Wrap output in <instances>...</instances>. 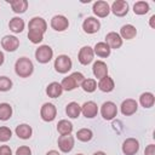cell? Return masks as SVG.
Wrapping results in <instances>:
<instances>
[{
  "instance_id": "1",
  "label": "cell",
  "mask_w": 155,
  "mask_h": 155,
  "mask_svg": "<svg viewBox=\"0 0 155 155\" xmlns=\"http://www.w3.org/2000/svg\"><path fill=\"white\" fill-rule=\"evenodd\" d=\"M47 23L41 17H33L28 23V39L33 44H40L44 40Z\"/></svg>"
},
{
  "instance_id": "2",
  "label": "cell",
  "mask_w": 155,
  "mask_h": 155,
  "mask_svg": "<svg viewBox=\"0 0 155 155\" xmlns=\"http://www.w3.org/2000/svg\"><path fill=\"white\" fill-rule=\"evenodd\" d=\"M34 71V64L28 57H21L15 63V73L19 78H29Z\"/></svg>"
},
{
  "instance_id": "3",
  "label": "cell",
  "mask_w": 155,
  "mask_h": 155,
  "mask_svg": "<svg viewBox=\"0 0 155 155\" xmlns=\"http://www.w3.org/2000/svg\"><path fill=\"white\" fill-rule=\"evenodd\" d=\"M85 80V76L80 71H74L71 73L70 75L63 78L62 82H61V86L63 88V91H73L75 90L76 87L81 86L82 81Z\"/></svg>"
},
{
  "instance_id": "4",
  "label": "cell",
  "mask_w": 155,
  "mask_h": 155,
  "mask_svg": "<svg viewBox=\"0 0 155 155\" xmlns=\"http://www.w3.org/2000/svg\"><path fill=\"white\" fill-rule=\"evenodd\" d=\"M54 70L59 74H65L68 73L71 68H73V62L70 59L69 56L67 54H59L56 59H54Z\"/></svg>"
},
{
  "instance_id": "5",
  "label": "cell",
  "mask_w": 155,
  "mask_h": 155,
  "mask_svg": "<svg viewBox=\"0 0 155 155\" xmlns=\"http://www.w3.org/2000/svg\"><path fill=\"white\" fill-rule=\"evenodd\" d=\"M53 58V50L48 45H41L35 50V59L41 63L46 64Z\"/></svg>"
},
{
  "instance_id": "6",
  "label": "cell",
  "mask_w": 155,
  "mask_h": 155,
  "mask_svg": "<svg viewBox=\"0 0 155 155\" xmlns=\"http://www.w3.org/2000/svg\"><path fill=\"white\" fill-rule=\"evenodd\" d=\"M101 115L107 121L113 120L117 115V107H116V104L114 102H111V101L104 102L102 104V107H101Z\"/></svg>"
},
{
  "instance_id": "7",
  "label": "cell",
  "mask_w": 155,
  "mask_h": 155,
  "mask_svg": "<svg viewBox=\"0 0 155 155\" xmlns=\"http://www.w3.org/2000/svg\"><path fill=\"white\" fill-rule=\"evenodd\" d=\"M40 116L44 121L51 122L56 119L57 116V108L52 103H44L41 109H40Z\"/></svg>"
},
{
  "instance_id": "8",
  "label": "cell",
  "mask_w": 155,
  "mask_h": 155,
  "mask_svg": "<svg viewBox=\"0 0 155 155\" xmlns=\"http://www.w3.org/2000/svg\"><path fill=\"white\" fill-rule=\"evenodd\" d=\"M121 149L125 155H136L139 150V142H138V139L132 138V137L126 138L122 143Z\"/></svg>"
},
{
  "instance_id": "9",
  "label": "cell",
  "mask_w": 155,
  "mask_h": 155,
  "mask_svg": "<svg viewBox=\"0 0 155 155\" xmlns=\"http://www.w3.org/2000/svg\"><path fill=\"white\" fill-rule=\"evenodd\" d=\"M120 110H121V114L122 115L131 116L134 113H137V110H138V103H137L136 99L127 98V99L122 101V103L120 105Z\"/></svg>"
},
{
  "instance_id": "10",
  "label": "cell",
  "mask_w": 155,
  "mask_h": 155,
  "mask_svg": "<svg viewBox=\"0 0 155 155\" xmlns=\"http://www.w3.org/2000/svg\"><path fill=\"white\" fill-rule=\"evenodd\" d=\"M51 28L56 31H64L69 27V21L63 15H56L51 19Z\"/></svg>"
},
{
  "instance_id": "11",
  "label": "cell",
  "mask_w": 155,
  "mask_h": 155,
  "mask_svg": "<svg viewBox=\"0 0 155 155\" xmlns=\"http://www.w3.org/2000/svg\"><path fill=\"white\" fill-rule=\"evenodd\" d=\"M19 46V39L15 35H5L1 39V47L7 52H15Z\"/></svg>"
},
{
  "instance_id": "12",
  "label": "cell",
  "mask_w": 155,
  "mask_h": 155,
  "mask_svg": "<svg viewBox=\"0 0 155 155\" xmlns=\"http://www.w3.org/2000/svg\"><path fill=\"white\" fill-rule=\"evenodd\" d=\"M75 139L71 134H65V136H59L58 138V148L62 153H70L74 148Z\"/></svg>"
},
{
  "instance_id": "13",
  "label": "cell",
  "mask_w": 155,
  "mask_h": 155,
  "mask_svg": "<svg viewBox=\"0 0 155 155\" xmlns=\"http://www.w3.org/2000/svg\"><path fill=\"white\" fill-rule=\"evenodd\" d=\"M92 11L93 13L99 17V18H104L107 17L109 13H110V6L107 1H103V0H99V1H96L92 6Z\"/></svg>"
},
{
  "instance_id": "14",
  "label": "cell",
  "mask_w": 155,
  "mask_h": 155,
  "mask_svg": "<svg viewBox=\"0 0 155 155\" xmlns=\"http://www.w3.org/2000/svg\"><path fill=\"white\" fill-rule=\"evenodd\" d=\"M94 53H93V48L91 46H84L80 48L79 54H78V59L82 65H87L93 61Z\"/></svg>"
},
{
  "instance_id": "15",
  "label": "cell",
  "mask_w": 155,
  "mask_h": 155,
  "mask_svg": "<svg viewBox=\"0 0 155 155\" xmlns=\"http://www.w3.org/2000/svg\"><path fill=\"white\" fill-rule=\"evenodd\" d=\"M82 29L87 34H94L101 29V22L94 17H87L82 22Z\"/></svg>"
},
{
  "instance_id": "16",
  "label": "cell",
  "mask_w": 155,
  "mask_h": 155,
  "mask_svg": "<svg viewBox=\"0 0 155 155\" xmlns=\"http://www.w3.org/2000/svg\"><path fill=\"white\" fill-rule=\"evenodd\" d=\"M81 114L86 119H93L98 114V105L93 101H87L81 105Z\"/></svg>"
},
{
  "instance_id": "17",
  "label": "cell",
  "mask_w": 155,
  "mask_h": 155,
  "mask_svg": "<svg viewBox=\"0 0 155 155\" xmlns=\"http://www.w3.org/2000/svg\"><path fill=\"white\" fill-rule=\"evenodd\" d=\"M110 12H113L117 17H124L128 13V4L125 0H116L111 4Z\"/></svg>"
},
{
  "instance_id": "18",
  "label": "cell",
  "mask_w": 155,
  "mask_h": 155,
  "mask_svg": "<svg viewBox=\"0 0 155 155\" xmlns=\"http://www.w3.org/2000/svg\"><path fill=\"white\" fill-rule=\"evenodd\" d=\"M110 48H120L122 46V39L116 31H110L105 35V41H104Z\"/></svg>"
},
{
  "instance_id": "19",
  "label": "cell",
  "mask_w": 155,
  "mask_h": 155,
  "mask_svg": "<svg viewBox=\"0 0 155 155\" xmlns=\"http://www.w3.org/2000/svg\"><path fill=\"white\" fill-rule=\"evenodd\" d=\"M92 73L98 80H101L108 75V65L103 61H96L92 65Z\"/></svg>"
},
{
  "instance_id": "20",
  "label": "cell",
  "mask_w": 155,
  "mask_h": 155,
  "mask_svg": "<svg viewBox=\"0 0 155 155\" xmlns=\"http://www.w3.org/2000/svg\"><path fill=\"white\" fill-rule=\"evenodd\" d=\"M119 35L121 36L122 40H124V39H125V40H132V39L136 38V35H137V29H136V27L132 25V24H125V25L121 27Z\"/></svg>"
},
{
  "instance_id": "21",
  "label": "cell",
  "mask_w": 155,
  "mask_h": 155,
  "mask_svg": "<svg viewBox=\"0 0 155 155\" xmlns=\"http://www.w3.org/2000/svg\"><path fill=\"white\" fill-rule=\"evenodd\" d=\"M110 52H111V48L104 42V41H101V42H97L93 47V53L97 54L98 57L101 58H107L110 56Z\"/></svg>"
},
{
  "instance_id": "22",
  "label": "cell",
  "mask_w": 155,
  "mask_h": 155,
  "mask_svg": "<svg viewBox=\"0 0 155 155\" xmlns=\"http://www.w3.org/2000/svg\"><path fill=\"white\" fill-rule=\"evenodd\" d=\"M97 87H98L102 92H111V91L115 88V82H114V80H113L109 75H107V76L102 78V79L98 81Z\"/></svg>"
},
{
  "instance_id": "23",
  "label": "cell",
  "mask_w": 155,
  "mask_h": 155,
  "mask_svg": "<svg viewBox=\"0 0 155 155\" xmlns=\"http://www.w3.org/2000/svg\"><path fill=\"white\" fill-rule=\"evenodd\" d=\"M16 132V136L21 139H29L33 134V128L28 125V124H21L16 127L15 130Z\"/></svg>"
},
{
  "instance_id": "24",
  "label": "cell",
  "mask_w": 155,
  "mask_h": 155,
  "mask_svg": "<svg viewBox=\"0 0 155 155\" xmlns=\"http://www.w3.org/2000/svg\"><path fill=\"white\" fill-rule=\"evenodd\" d=\"M62 93H63V88L59 82L53 81V82L48 84L46 87V94L51 98H58L62 96Z\"/></svg>"
},
{
  "instance_id": "25",
  "label": "cell",
  "mask_w": 155,
  "mask_h": 155,
  "mask_svg": "<svg viewBox=\"0 0 155 155\" xmlns=\"http://www.w3.org/2000/svg\"><path fill=\"white\" fill-rule=\"evenodd\" d=\"M65 113L70 119H78L81 114V105L76 102H70L65 107Z\"/></svg>"
},
{
  "instance_id": "26",
  "label": "cell",
  "mask_w": 155,
  "mask_h": 155,
  "mask_svg": "<svg viewBox=\"0 0 155 155\" xmlns=\"http://www.w3.org/2000/svg\"><path fill=\"white\" fill-rule=\"evenodd\" d=\"M24 25H25V23H24V21H23L21 17H13V18H11L10 22H8V28H10V30L13 31V33H16V34L22 33L23 29H24Z\"/></svg>"
},
{
  "instance_id": "27",
  "label": "cell",
  "mask_w": 155,
  "mask_h": 155,
  "mask_svg": "<svg viewBox=\"0 0 155 155\" xmlns=\"http://www.w3.org/2000/svg\"><path fill=\"white\" fill-rule=\"evenodd\" d=\"M11 8L15 13H24L28 8V1L27 0H8Z\"/></svg>"
},
{
  "instance_id": "28",
  "label": "cell",
  "mask_w": 155,
  "mask_h": 155,
  "mask_svg": "<svg viewBox=\"0 0 155 155\" xmlns=\"http://www.w3.org/2000/svg\"><path fill=\"white\" fill-rule=\"evenodd\" d=\"M57 132L61 136H65V134H71L73 132V124L65 119L58 121L57 124Z\"/></svg>"
},
{
  "instance_id": "29",
  "label": "cell",
  "mask_w": 155,
  "mask_h": 155,
  "mask_svg": "<svg viewBox=\"0 0 155 155\" xmlns=\"http://www.w3.org/2000/svg\"><path fill=\"white\" fill-rule=\"evenodd\" d=\"M155 103V97L151 92H144L139 96V104L143 107V108H151Z\"/></svg>"
},
{
  "instance_id": "30",
  "label": "cell",
  "mask_w": 155,
  "mask_h": 155,
  "mask_svg": "<svg viewBox=\"0 0 155 155\" xmlns=\"http://www.w3.org/2000/svg\"><path fill=\"white\" fill-rule=\"evenodd\" d=\"M12 116V107L8 103H0V120L7 121Z\"/></svg>"
},
{
  "instance_id": "31",
  "label": "cell",
  "mask_w": 155,
  "mask_h": 155,
  "mask_svg": "<svg viewBox=\"0 0 155 155\" xmlns=\"http://www.w3.org/2000/svg\"><path fill=\"white\" fill-rule=\"evenodd\" d=\"M76 138L80 140V142H90L92 138H93V132L92 130L90 128H80L78 132H76Z\"/></svg>"
},
{
  "instance_id": "32",
  "label": "cell",
  "mask_w": 155,
  "mask_h": 155,
  "mask_svg": "<svg viewBox=\"0 0 155 155\" xmlns=\"http://www.w3.org/2000/svg\"><path fill=\"white\" fill-rule=\"evenodd\" d=\"M148 11H149V4L147 1H137L133 5V12H134V15L142 16V15L148 13Z\"/></svg>"
},
{
  "instance_id": "33",
  "label": "cell",
  "mask_w": 155,
  "mask_h": 155,
  "mask_svg": "<svg viewBox=\"0 0 155 155\" xmlns=\"http://www.w3.org/2000/svg\"><path fill=\"white\" fill-rule=\"evenodd\" d=\"M81 88L87 93H92L97 88V81L94 79H85L81 84Z\"/></svg>"
},
{
  "instance_id": "34",
  "label": "cell",
  "mask_w": 155,
  "mask_h": 155,
  "mask_svg": "<svg viewBox=\"0 0 155 155\" xmlns=\"http://www.w3.org/2000/svg\"><path fill=\"white\" fill-rule=\"evenodd\" d=\"M12 137V131L10 127L7 126H1L0 127V142L1 143H5L7 140H10Z\"/></svg>"
},
{
  "instance_id": "35",
  "label": "cell",
  "mask_w": 155,
  "mask_h": 155,
  "mask_svg": "<svg viewBox=\"0 0 155 155\" xmlns=\"http://www.w3.org/2000/svg\"><path fill=\"white\" fill-rule=\"evenodd\" d=\"M12 88V80L7 76H0V92H7Z\"/></svg>"
},
{
  "instance_id": "36",
  "label": "cell",
  "mask_w": 155,
  "mask_h": 155,
  "mask_svg": "<svg viewBox=\"0 0 155 155\" xmlns=\"http://www.w3.org/2000/svg\"><path fill=\"white\" fill-rule=\"evenodd\" d=\"M16 155H31V149L27 145H22L19 148H17Z\"/></svg>"
},
{
  "instance_id": "37",
  "label": "cell",
  "mask_w": 155,
  "mask_h": 155,
  "mask_svg": "<svg viewBox=\"0 0 155 155\" xmlns=\"http://www.w3.org/2000/svg\"><path fill=\"white\" fill-rule=\"evenodd\" d=\"M0 155H12V150L8 145H0Z\"/></svg>"
},
{
  "instance_id": "38",
  "label": "cell",
  "mask_w": 155,
  "mask_h": 155,
  "mask_svg": "<svg viewBox=\"0 0 155 155\" xmlns=\"http://www.w3.org/2000/svg\"><path fill=\"white\" fill-rule=\"evenodd\" d=\"M144 155H155V145L149 144L144 150Z\"/></svg>"
},
{
  "instance_id": "39",
  "label": "cell",
  "mask_w": 155,
  "mask_h": 155,
  "mask_svg": "<svg viewBox=\"0 0 155 155\" xmlns=\"http://www.w3.org/2000/svg\"><path fill=\"white\" fill-rule=\"evenodd\" d=\"M149 24H150V27L154 29L155 28V15H153L151 17H150V19H149Z\"/></svg>"
},
{
  "instance_id": "40",
  "label": "cell",
  "mask_w": 155,
  "mask_h": 155,
  "mask_svg": "<svg viewBox=\"0 0 155 155\" xmlns=\"http://www.w3.org/2000/svg\"><path fill=\"white\" fill-rule=\"evenodd\" d=\"M46 155H61V154L57 150H50V151L46 153Z\"/></svg>"
},
{
  "instance_id": "41",
  "label": "cell",
  "mask_w": 155,
  "mask_h": 155,
  "mask_svg": "<svg viewBox=\"0 0 155 155\" xmlns=\"http://www.w3.org/2000/svg\"><path fill=\"white\" fill-rule=\"evenodd\" d=\"M4 61H5V56H4L2 51H0V67L4 64Z\"/></svg>"
},
{
  "instance_id": "42",
  "label": "cell",
  "mask_w": 155,
  "mask_h": 155,
  "mask_svg": "<svg viewBox=\"0 0 155 155\" xmlns=\"http://www.w3.org/2000/svg\"><path fill=\"white\" fill-rule=\"evenodd\" d=\"M93 155H107V154H105L104 151H96Z\"/></svg>"
},
{
  "instance_id": "43",
  "label": "cell",
  "mask_w": 155,
  "mask_h": 155,
  "mask_svg": "<svg viewBox=\"0 0 155 155\" xmlns=\"http://www.w3.org/2000/svg\"><path fill=\"white\" fill-rule=\"evenodd\" d=\"M76 155H84V154H76Z\"/></svg>"
}]
</instances>
